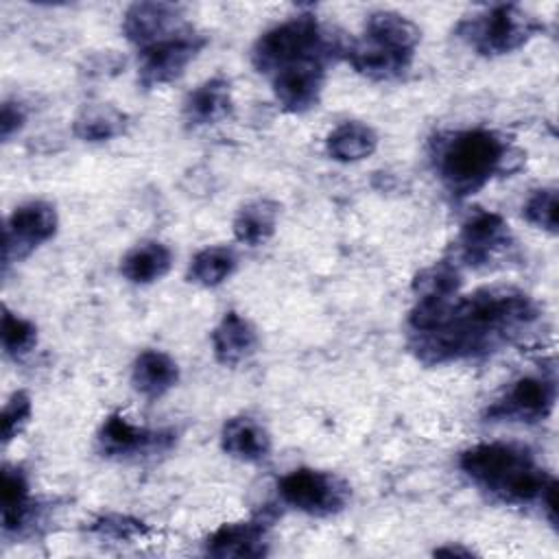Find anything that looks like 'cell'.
Masks as SVG:
<instances>
[{"instance_id": "obj_29", "label": "cell", "mask_w": 559, "mask_h": 559, "mask_svg": "<svg viewBox=\"0 0 559 559\" xmlns=\"http://www.w3.org/2000/svg\"><path fill=\"white\" fill-rule=\"evenodd\" d=\"M33 402L26 391H15L2 406V443L13 441L31 419Z\"/></svg>"}, {"instance_id": "obj_24", "label": "cell", "mask_w": 559, "mask_h": 559, "mask_svg": "<svg viewBox=\"0 0 559 559\" xmlns=\"http://www.w3.org/2000/svg\"><path fill=\"white\" fill-rule=\"evenodd\" d=\"M280 207L269 199H255L242 205L234 218V236L247 247H258L275 234Z\"/></svg>"}, {"instance_id": "obj_18", "label": "cell", "mask_w": 559, "mask_h": 559, "mask_svg": "<svg viewBox=\"0 0 559 559\" xmlns=\"http://www.w3.org/2000/svg\"><path fill=\"white\" fill-rule=\"evenodd\" d=\"M221 448L225 454H229L238 461L258 463L269 456L271 437L258 419H253L249 415H238V417H229L223 424Z\"/></svg>"}, {"instance_id": "obj_15", "label": "cell", "mask_w": 559, "mask_h": 559, "mask_svg": "<svg viewBox=\"0 0 559 559\" xmlns=\"http://www.w3.org/2000/svg\"><path fill=\"white\" fill-rule=\"evenodd\" d=\"M365 41L380 50L413 59L415 48L421 41V31L402 13L373 11L365 22Z\"/></svg>"}, {"instance_id": "obj_2", "label": "cell", "mask_w": 559, "mask_h": 559, "mask_svg": "<svg viewBox=\"0 0 559 559\" xmlns=\"http://www.w3.org/2000/svg\"><path fill=\"white\" fill-rule=\"evenodd\" d=\"M511 148L489 129H465L437 140L435 168L441 183L456 199L485 188L496 175L509 170Z\"/></svg>"}, {"instance_id": "obj_7", "label": "cell", "mask_w": 559, "mask_h": 559, "mask_svg": "<svg viewBox=\"0 0 559 559\" xmlns=\"http://www.w3.org/2000/svg\"><path fill=\"white\" fill-rule=\"evenodd\" d=\"M207 37L197 33L192 26L177 35L159 39L140 48L138 52V83L144 90L162 87L183 74L188 63L203 50Z\"/></svg>"}, {"instance_id": "obj_31", "label": "cell", "mask_w": 559, "mask_h": 559, "mask_svg": "<svg viewBox=\"0 0 559 559\" xmlns=\"http://www.w3.org/2000/svg\"><path fill=\"white\" fill-rule=\"evenodd\" d=\"M435 555H448V557H469L474 555L469 548H459V546H443V548H437Z\"/></svg>"}, {"instance_id": "obj_5", "label": "cell", "mask_w": 559, "mask_h": 559, "mask_svg": "<svg viewBox=\"0 0 559 559\" xmlns=\"http://www.w3.org/2000/svg\"><path fill=\"white\" fill-rule=\"evenodd\" d=\"M539 31L542 22L518 4L491 7L480 15L463 20L456 28L459 37L483 57L509 55Z\"/></svg>"}, {"instance_id": "obj_9", "label": "cell", "mask_w": 559, "mask_h": 559, "mask_svg": "<svg viewBox=\"0 0 559 559\" xmlns=\"http://www.w3.org/2000/svg\"><path fill=\"white\" fill-rule=\"evenodd\" d=\"M555 406V382L537 376H524L487 408L491 421H544Z\"/></svg>"}, {"instance_id": "obj_23", "label": "cell", "mask_w": 559, "mask_h": 559, "mask_svg": "<svg viewBox=\"0 0 559 559\" xmlns=\"http://www.w3.org/2000/svg\"><path fill=\"white\" fill-rule=\"evenodd\" d=\"M127 129V116L114 105H85L74 122L72 133L83 142H107L122 135Z\"/></svg>"}, {"instance_id": "obj_19", "label": "cell", "mask_w": 559, "mask_h": 559, "mask_svg": "<svg viewBox=\"0 0 559 559\" xmlns=\"http://www.w3.org/2000/svg\"><path fill=\"white\" fill-rule=\"evenodd\" d=\"M2 531L4 535H20L28 528L35 515V500L28 491V480L20 467H2Z\"/></svg>"}, {"instance_id": "obj_17", "label": "cell", "mask_w": 559, "mask_h": 559, "mask_svg": "<svg viewBox=\"0 0 559 559\" xmlns=\"http://www.w3.org/2000/svg\"><path fill=\"white\" fill-rule=\"evenodd\" d=\"M258 347L255 328L236 310L223 314V319L212 330V352L216 362L225 367H236L247 360Z\"/></svg>"}, {"instance_id": "obj_13", "label": "cell", "mask_w": 559, "mask_h": 559, "mask_svg": "<svg viewBox=\"0 0 559 559\" xmlns=\"http://www.w3.org/2000/svg\"><path fill=\"white\" fill-rule=\"evenodd\" d=\"M509 245L511 231L502 216L493 212H476L463 223L459 236V255L469 266H483L489 264Z\"/></svg>"}, {"instance_id": "obj_3", "label": "cell", "mask_w": 559, "mask_h": 559, "mask_svg": "<svg viewBox=\"0 0 559 559\" xmlns=\"http://www.w3.org/2000/svg\"><path fill=\"white\" fill-rule=\"evenodd\" d=\"M459 467L478 487L504 502H535L552 480L528 450L513 443H476L461 452Z\"/></svg>"}, {"instance_id": "obj_30", "label": "cell", "mask_w": 559, "mask_h": 559, "mask_svg": "<svg viewBox=\"0 0 559 559\" xmlns=\"http://www.w3.org/2000/svg\"><path fill=\"white\" fill-rule=\"evenodd\" d=\"M26 122V111L17 100H4L0 107V138L9 142Z\"/></svg>"}, {"instance_id": "obj_28", "label": "cell", "mask_w": 559, "mask_h": 559, "mask_svg": "<svg viewBox=\"0 0 559 559\" xmlns=\"http://www.w3.org/2000/svg\"><path fill=\"white\" fill-rule=\"evenodd\" d=\"M90 531L100 537L114 539V542H133L148 533L144 522L129 518V515H120V513H107V515L96 518L90 524Z\"/></svg>"}, {"instance_id": "obj_27", "label": "cell", "mask_w": 559, "mask_h": 559, "mask_svg": "<svg viewBox=\"0 0 559 559\" xmlns=\"http://www.w3.org/2000/svg\"><path fill=\"white\" fill-rule=\"evenodd\" d=\"M557 210H559V201H557V190L555 188H539L535 190L526 203H524V218L548 231V234H557Z\"/></svg>"}, {"instance_id": "obj_20", "label": "cell", "mask_w": 559, "mask_h": 559, "mask_svg": "<svg viewBox=\"0 0 559 559\" xmlns=\"http://www.w3.org/2000/svg\"><path fill=\"white\" fill-rule=\"evenodd\" d=\"M177 382L179 367L168 354L159 349H144L135 356L131 367V384L142 397L157 400L168 393Z\"/></svg>"}, {"instance_id": "obj_22", "label": "cell", "mask_w": 559, "mask_h": 559, "mask_svg": "<svg viewBox=\"0 0 559 559\" xmlns=\"http://www.w3.org/2000/svg\"><path fill=\"white\" fill-rule=\"evenodd\" d=\"M173 264V253L164 242L148 240L133 247L120 260V273L131 284H153L162 280Z\"/></svg>"}, {"instance_id": "obj_11", "label": "cell", "mask_w": 559, "mask_h": 559, "mask_svg": "<svg viewBox=\"0 0 559 559\" xmlns=\"http://www.w3.org/2000/svg\"><path fill=\"white\" fill-rule=\"evenodd\" d=\"M325 63L323 59H306L271 76L275 100L284 111L306 114L319 105L325 85Z\"/></svg>"}, {"instance_id": "obj_26", "label": "cell", "mask_w": 559, "mask_h": 559, "mask_svg": "<svg viewBox=\"0 0 559 559\" xmlns=\"http://www.w3.org/2000/svg\"><path fill=\"white\" fill-rule=\"evenodd\" d=\"M2 349L11 358H22L37 345V328L33 321L4 308L2 312Z\"/></svg>"}, {"instance_id": "obj_8", "label": "cell", "mask_w": 559, "mask_h": 559, "mask_svg": "<svg viewBox=\"0 0 559 559\" xmlns=\"http://www.w3.org/2000/svg\"><path fill=\"white\" fill-rule=\"evenodd\" d=\"M59 227L57 210L46 201H28L11 212L4 223L2 262L4 269L11 262L24 260L39 245L48 242Z\"/></svg>"}, {"instance_id": "obj_1", "label": "cell", "mask_w": 559, "mask_h": 559, "mask_svg": "<svg viewBox=\"0 0 559 559\" xmlns=\"http://www.w3.org/2000/svg\"><path fill=\"white\" fill-rule=\"evenodd\" d=\"M537 319L535 301L513 286L472 295H419L411 310V345L426 365L463 360L511 343Z\"/></svg>"}, {"instance_id": "obj_21", "label": "cell", "mask_w": 559, "mask_h": 559, "mask_svg": "<svg viewBox=\"0 0 559 559\" xmlns=\"http://www.w3.org/2000/svg\"><path fill=\"white\" fill-rule=\"evenodd\" d=\"M376 148H378V133L360 120L341 122L325 138L328 155L343 164L367 159L369 155L376 153Z\"/></svg>"}, {"instance_id": "obj_4", "label": "cell", "mask_w": 559, "mask_h": 559, "mask_svg": "<svg viewBox=\"0 0 559 559\" xmlns=\"http://www.w3.org/2000/svg\"><path fill=\"white\" fill-rule=\"evenodd\" d=\"M341 52L343 44L334 39L312 15H297L262 33L253 44L251 61L258 72L273 76L297 61H330Z\"/></svg>"}, {"instance_id": "obj_6", "label": "cell", "mask_w": 559, "mask_h": 559, "mask_svg": "<svg viewBox=\"0 0 559 559\" xmlns=\"http://www.w3.org/2000/svg\"><path fill=\"white\" fill-rule=\"evenodd\" d=\"M277 493L284 504L314 518L334 515L343 511L349 500V487L343 478L310 467H299L282 476Z\"/></svg>"}, {"instance_id": "obj_10", "label": "cell", "mask_w": 559, "mask_h": 559, "mask_svg": "<svg viewBox=\"0 0 559 559\" xmlns=\"http://www.w3.org/2000/svg\"><path fill=\"white\" fill-rule=\"evenodd\" d=\"M175 443L170 430H148L131 424L122 413H111L105 417L98 430V448L105 456L131 459L140 454L162 452Z\"/></svg>"}, {"instance_id": "obj_12", "label": "cell", "mask_w": 559, "mask_h": 559, "mask_svg": "<svg viewBox=\"0 0 559 559\" xmlns=\"http://www.w3.org/2000/svg\"><path fill=\"white\" fill-rule=\"evenodd\" d=\"M181 9L170 2H135L122 17L124 37L140 48L188 28Z\"/></svg>"}, {"instance_id": "obj_25", "label": "cell", "mask_w": 559, "mask_h": 559, "mask_svg": "<svg viewBox=\"0 0 559 559\" xmlns=\"http://www.w3.org/2000/svg\"><path fill=\"white\" fill-rule=\"evenodd\" d=\"M234 271H236L234 251L227 247L214 245V247L201 249L192 258L188 266V280L197 286L214 288V286H221L225 280H229Z\"/></svg>"}, {"instance_id": "obj_16", "label": "cell", "mask_w": 559, "mask_h": 559, "mask_svg": "<svg viewBox=\"0 0 559 559\" xmlns=\"http://www.w3.org/2000/svg\"><path fill=\"white\" fill-rule=\"evenodd\" d=\"M234 109L229 81L212 76L197 85L183 100V120L188 127H207L225 120Z\"/></svg>"}, {"instance_id": "obj_14", "label": "cell", "mask_w": 559, "mask_h": 559, "mask_svg": "<svg viewBox=\"0 0 559 559\" xmlns=\"http://www.w3.org/2000/svg\"><path fill=\"white\" fill-rule=\"evenodd\" d=\"M266 520H240L218 526L205 539V555L210 557H264L269 552Z\"/></svg>"}]
</instances>
